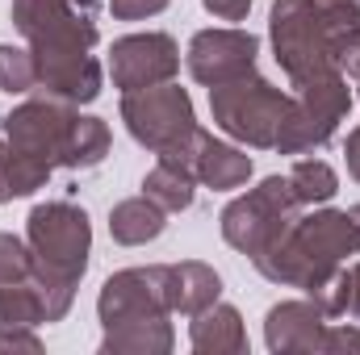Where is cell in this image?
<instances>
[{
	"mask_svg": "<svg viewBox=\"0 0 360 355\" xmlns=\"http://www.w3.org/2000/svg\"><path fill=\"white\" fill-rule=\"evenodd\" d=\"M348 109H352V92H348L344 72H327V76L297 84L293 113H289V126H285L276 151L281 155H310V151L327 147L331 134L340 130V121L348 117Z\"/></svg>",
	"mask_w": 360,
	"mask_h": 355,
	"instance_id": "9c48e42d",
	"label": "cell"
},
{
	"mask_svg": "<svg viewBox=\"0 0 360 355\" xmlns=\"http://www.w3.org/2000/svg\"><path fill=\"white\" fill-rule=\"evenodd\" d=\"M180 72V46L172 34L147 29V34H126L109 51V76L122 92H143L155 84H168Z\"/></svg>",
	"mask_w": 360,
	"mask_h": 355,
	"instance_id": "8fae6325",
	"label": "cell"
},
{
	"mask_svg": "<svg viewBox=\"0 0 360 355\" xmlns=\"http://www.w3.org/2000/svg\"><path fill=\"white\" fill-rule=\"evenodd\" d=\"M222 297V276L201 260H184V264H168V305L172 314H201L205 305H214Z\"/></svg>",
	"mask_w": 360,
	"mask_h": 355,
	"instance_id": "2e32d148",
	"label": "cell"
},
{
	"mask_svg": "<svg viewBox=\"0 0 360 355\" xmlns=\"http://www.w3.org/2000/svg\"><path fill=\"white\" fill-rule=\"evenodd\" d=\"M168 226V213L151 201V196H130V201H117L109 209V234L113 243L122 247H143V243H155Z\"/></svg>",
	"mask_w": 360,
	"mask_h": 355,
	"instance_id": "ac0fdd59",
	"label": "cell"
},
{
	"mask_svg": "<svg viewBox=\"0 0 360 355\" xmlns=\"http://www.w3.org/2000/svg\"><path fill=\"white\" fill-rule=\"evenodd\" d=\"M327 314L302 297V301H281L264 318V343L272 355H323V335H327Z\"/></svg>",
	"mask_w": 360,
	"mask_h": 355,
	"instance_id": "5bb4252c",
	"label": "cell"
},
{
	"mask_svg": "<svg viewBox=\"0 0 360 355\" xmlns=\"http://www.w3.org/2000/svg\"><path fill=\"white\" fill-rule=\"evenodd\" d=\"M340 351H360V330L356 326H335V322H327L323 355H340Z\"/></svg>",
	"mask_w": 360,
	"mask_h": 355,
	"instance_id": "4316f807",
	"label": "cell"
},
{
	"mask_svg": "<svg viewBox=\"0 0 360 355\" xmlns=\"http://www.w3.org/2000/svg\"><path fill=\"white\" fill-rule=\"evenodd\" d=\"M0 351H42V343L34 330H8L0 335Z\"/></svg>",
	"mask_w": 360,
	"mask_h": 355,
	"instance_id": "f1b7e54d",
	"label": "cell"
},
{
	"mask_svg": "<svg viewBox=\"0 0 360 355\" xmlns=\"http://www.w3.org/2000/svg\"><path fill=\"white\" fill-rule=\"evenodd\" d=\"M269 38L272 55L293 88L314 80V76L340 72L344 51L352 46V38H344L314 0H272Z\"/></svg>",
	"mask_w": 360,
	"mask_h": 355,
	"instance_id": "5b68a950",
	"label": "cell"
},
{
	"mask_svg": "<svg viewBox=\"0 0 360 355\" xmlns=\"http://www.w3.org/2000/svg\"><path fill=\"white\" fill-rule=\"evenodd\" d=\"M109 155V126L101 117H80L72 121V134H68V147H63V168L72 172H89L101 159Z\"/></svg>",
	"mask_w": 360,
	"mask_h": 355,
	"instance_id": "ffe728a7",
	"label": "cell"
},
{
	"mask_svg": "<svg viewBox=\"0 0 360 355\" xmlns=\"http://www.w3.org/2000/svg\"><path fill=\"white\" fill-rule=\"evenodd\" d=\"M260 38L248 29H201L188 42V76L205 88H218L243 72H256Z\"/></svg>",
	"mask_w": 360,
	"mask_h": 355,
	"instance_id": "7c38bea8",
	"label": "cell"
},
{
	"mask_svg": "<svg viewBox=\"0 0 360 355\" xmlns=\"http://www.w3.org/2000/svg\"><path fill=\"white\" fill-rule=\"evenodd\" d=\"M306 297H310L331 322L344 318V314H348V301H352V272H348V264L340 267V272H331V276H327L314 293H306Z\"/></svg>",
	"mask_w": 360,
	"mask_h": 355,
	"instance_id": "cb8c5ba5",
	"label": "cell"
},
{
	"mask_svg": "<svg viewBox=\"0 0 360 355\" xmlns=\"http://www.w3.org/2000/svg\"><path fill=\"white\" fill-rule=\"evenodd\" d=\"M13 25L34 51L38 88L68 105L101 96V63L92 55L101 29L92 0H13Z\"/></svg>",
	"mask_w": 360,
	"mask_h": 355,
	"instance_id": "6da1fadb",
	"label": "cell"
},
{
	"mask_svg": "<svg viewBox=\"0 0 360 355\" xmlns=\"http://www.w3.org/2000/svg\"><path fill=\"white\" fill-rule=\"evenodd\" d=\"M168 264H151V267H126L113 272L101 284L96 297V318L101 326H122V322H139V318H168Z\"/></svg>",
	"mask_w": 360,
	"mask_h": 355,
	"instance_id": "30bf717a",
	"label": "cell"
},
{
	"mask_svg": "<svg viewBox=\"0 0 360 355\" xmlns=\"http://www.w3.org/2000/svg\"><path fill=\"white\" fill-rule=\"evenodd\" d=\"M143 196H151L164 213H180L197 196V176L188 163H180L172 155H155V168L143 176Z\"/></svg>",
	"mask_w": 360,
	"mask_h": 355,
	"instance_id": "d6986e66",
	"label": "cell"
},
{
	"mask_svg": "<svg viewBox=\"0 0 360 355\" xmlns=\"http://www.w3.org/2000/svg\"><path fill=\"white\" fill-rule=\"evenodd\" d=\"M188 343L197 355H243L248 351V330L235 305H205L201 314H193L188 322Z\"/></svg>",
	"mask_w": 360,
	"mask_h": 355,
	"instance_id": "9a60e30c",
	"label": "cell"
},
{
	"mask_svg": "<svg viewBox=\"0 0 360 355\" xmlns=\"http://www.w3.org/2000/svg\"><path fill=\"white\" fill-rule=\"evenodd\" d=\"M34 280V251L17 234H0V288Z\"/></svg>",
	"mask_w": 360,
	"mask_h": 355,
	"instance_id": "603a6c76",
	"label": "cell"
},
{
	"mask_svg": "<svg viewBox=\"0 0 360 355\" xmlns=\"http://www.w3.org/2000/svg\"><path fill=\"white\" fill-rule=\"evenodd\" d=\"M176 347L172 322L168 318H139L109 326L101 339V355H168Z\"/></svg>",
	"mask_w": 360,
	"mask_h": 355,
	"instance_id": "e0dca14e",
	"label": "cell"
},
{
	"mask_svg": "<svg viewBox=\"0 0 360 355\" xmlns=\"http://www.w3.org/2000/svg\"><path fill=\"white\" fill-rule=\"evenodd\" d=\"M13 192H8V155H4V134H0V205H8Z\"/></svg>",
	"mask_w": 360,
	"mask_h": 355,
	"instance_id": "4dcf8cb0",
	"label": "cell"
},
{
	"mask_svg": "<svg viewBox=\"0 0 360 355\" xmlns=\"http://www.w3.org/2000/svg\"><path fill=\"white\" fill-rule=\"evenodd\" d=\"M76 121V105L42 96V100H25L17 105L0 134H4V155H8V192L30 196L38 192L55 168H63V147Z\"/></svg>",
	"mask_w": 360,
	"mask_h": 355,
	"instance_id": "277c9868",
	"label": "cell"
},
{
	"mask_svg": "<svg viewBox=\"0 0 360 355\" xmlns=\"http://www.w3.org/2000/svg\"><path fill=\"white\" fill-rule=\"evenodd\" d=\"M38 88V67H34V51L30 46H8L0 42V92L21 96V92Z\"/></svg>",
	"mask_w": 360,
	"mask_h": 355,
	"instance_id": "7402d4cb",
	"label": "cell"
},
{
	"mask_svg": "<svg viewBox=\"0 0 360 355\" xmlns=\"http://www.w3.org/2000/svg\"><path fill=\"white\" fill-rule=\"evenodd\" d=\"M340 72H348V76H356L360 80V38L344 51V63H340Z\"/></svg>",
	"mask_w": 360,
	"mask_h": 355,
	"instance_id": "1f68e13d",
	"label": "cell"
},
{
	"mask_svg": "<svg viewBox=\"0 0 360 355\" xmlns=\"http://www.w3.org/2000/svg\"><path fill=\"white\" fill-rule=\"evenodd\" d=\"M180 163L193 168V176L201 188H214V192H231V188H243L252 180V155L235 142H218L214 134H205L201 126L193 130V138L176 147V151H164Z\"/></svg>",
	"mask_w": 360,
	"mask_h": 355,
	"instance_id": "4fadbf2b",
	"label": "cell"
},
{
	"mask_svg": "<svg viewBox=\"0 0 360 355\" xmlns=\"http://www.w3.org/2000/svg\"><path fill=\"white\" fill-rule=\"evenodd\" d=\"M348 213H352V222H356V226H360V205H352V209H348Z\"/></svg>",
	"mask_w": 360,
	"mask_h": 355,
	"instance_id": "836d02e7",
	"label": "cell"
},
{
	"mask_svg": "<svg viewBox=\"0 0 360 355\" xmlns=\"http://www.w3.org/2000/svg\"><path fill=\"white\" fill-rule=\"evenodd\" d=\"M348 255H360V226L352 222V213L314 209V213H297L293 226L252 264L272 284L314 293L331 272L344 267Z\"/></svg>",
	"mask_w": 360,
	"mask_h": 355,
	"instance_id": "7a4b0ae2",
	"label": "cell"
},
{
	"mask_svg": "<svg viewBox=\"0 0 360 355\" xmlns=\"http://www.w3.org/2000/svg\"><path fill=\"white\" fill-rule=\"evenodd\" d=\"M344 159H348V176L360 184V126L348 134V147H344Z\"/></svg>",
	"mask_w": 360,
	"mask_h": 355,
	"instance_id": "f546056e",
	"label": "cell"
},
{
	"mask_svg": "<svg viewBox=\"0 0 360 355\" xmlns=\"http://www.w3.org/2000/svg\"><path fill=\"white\" fill-rule=\"evenodd\" d=\"M122 121H126L130 138L139 147L155 151V155L184 147L193 138V130H197L193 96L176 88L172 80L143 92H122Z\"/></svg>",
	"mask_w": 360,
	"mask_h": 355,
	"instance_id": "ba28073f",
	"label": "cell"
},
{
	"mask_svg": "<svg viewBox=\"0 0 360 355\" xmlns=\"http://www.w3.org/2000/svg\"><path fill=\"white\" fill-rule=\"evenodd\" d=\"M218 21H243L248 17V8H252V0H201Z\"/></svg>",
	"mask_w": 360,
	"mask_h": 355,
	"instance_id": "83f0119b",
	"label": "cell"
},
{
	"mask_svg": "<svg viewBox=\"0 0 360 355\" xmlns=\"http://www.w3.org/2000/svg\"><path fill=\"white\" fill-rule=\"evenodd\" d=\"M348 272H352V301H348V314L360 318V264H352Z\"/></svg>",
	"mask_w": 360,
	"mask_h": 355,
	"instance_id": "d6a6232c",
	"label": "cell"
},
{
	"mask_svg": "<svg viewBox=\"0 0 360 355\" xmlns=\"http://www.w3.org/2000/svg\"><path fill=\"white\" fill-rule=\"evenodd\" d=\"M25 243L34 251V276L46 301V322H59L72 301L76 284L89 267L92 251V222L89 213L72 201H46L30 209L25 222Z\"/></svg>",
	"mask_w": 360,
	"mask_h": 355,
	"instance_id": "3957f363",
	"label": "cell"
},
{
	"mask_svg": "<svg viewBox=\"0 0 360 355\" xmlns=\"http://www.w3.org/2000/svg\"><path fill=\"white\" fill-rule=\"evenodd\" d=\"M297 213H302V201L293 196L289 180L269 176V180H260L252 192L235 196L222 209V239L235 251H243L248 260H256V255H264L272 243L293 226Z\"/></svg>",
	"mask_w": 360,
	"mask_h": 355,
	"instance_id": "52a82bcc",
	"label": "cell"
},
{
	"mask_svg": "<svg viewBox=\"0 0 360 355\" xmlns=\"http://www.w3.org/2000/svg\"><path fill=\"white\" fill-rule=\"evenodd\" d=\"M210 113L214 126L256 151H276L289 113H293V92L272 88L260 72H243L218 88H210Z\"/></svg>",
	"mask_w": 360,
	"mask_h": 355,
	"instance_id": "8992f818",
	"label": "cell"
},
{
	"mask_svg": "<svg viewBox=\"0 0 360 355\" xmlns=\"http://www.w3.org/2000/svg\"><path fill=\"white\" fill-rule=\"evenodd\" d=\"M289 188H293V196L302 201V209H314V205H327L335 192H340V176H335V168L331 163H323V159H297L293 168H289Z\"/></svg>",
	"mask_w": 360,
	"mask_h": 355,
	"instance_id": "44dd1931",
	"label": "cell"
},
{
	"mask_svg": "<svg viewBox=\"0 0 360 355\" xmlns=\"http://www.w3.org/2000/svg\"><path fill=\"white\" fill-rule=\"evenodd\" d=\"M172 0H109V13L117 21H147L155 13H164Z\"/></svg>",
	"mask_w": 360,
	"mask_h": 355,
	"instance_id": "484cf974",
	"label": "cell"
},
{
	"mask_svg": "<svg viewBox=\"0 0 360 355\" xmlns=\"http://www.w3.org/2000/svg\"><path fill=\"white\" fill-rule=\"evenodd\" d=\"M327 17H331V25L344 34V38H360V0H314Z\"/></svg>",
	"mask_w": 360,
	"mask_h": 355,
	"instance_id": "d4e9b609",
	"label": "cell"
}]
</instances>
